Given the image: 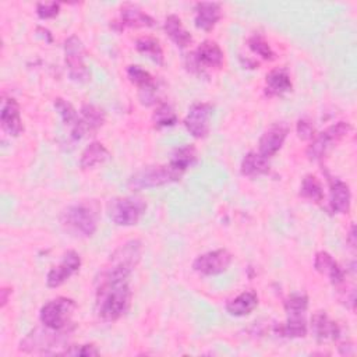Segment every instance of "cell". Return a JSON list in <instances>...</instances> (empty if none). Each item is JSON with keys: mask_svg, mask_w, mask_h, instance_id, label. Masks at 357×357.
I'll return each mask as SVG.
<instances>
[{"mask_svg": "<svg viewBox=\"0 0 357 357\" xmlns=\"http://www.w3.org/2000/svg\"><path fill=\"white\" fill-rule=\"evenodd\" d=\"M211 114L212 105L206 102L192 103L184 117L185 130L197 139L206 138L211 131Z\"/></svg>", "mask_w": 357, "mask_h": 357, "instance_id": "obj_11", "label": "cell"}, {"mask_svg": "<svg viewBox=\"0 0 357 357\" xmlns=\"http://www.w3.org/2000/svg\"><path fill=\"white\" fill-rule=\"evenodd\" d=\"M142 255V243L128 240L117 247L96 276L95 311L105 322L120 319L130 308L132 291L130 276Z\"/></svg>", "mask_w": 357, "mask_h": 357, "instance_id": "obj_1", "label": "cell"}, {"mask_svg": "<svg viewBox=\"0 0 357 357\" xmlns=\"http://www.w3.org/2000/svg\"><path fill=\"white\" fill-rule=\"evenodd\" d=\"M120 29L124 26L128 28H153L156 26V21L152 15L145 13L137 4L126 3L120 8Z\"/></svg>", "mask_w": 357, "mask_h": 357, "instance_id": "obj_20", "label": "cell"}, {"mask_svg": "<svg viewBox=\"0 0 357 357\" xmlns=\"http://www.w3.org/2000/svg\"><path fill=\"white\" fill-rule=\"evenodd\" d=\"M289 134V126L283 121L273 123L268 130L264 131L258 141V153L265 158H272L283 146Z\"/></svg>", "mask_w": 357, "mask_h": 357, "instance_id": "obj_14", "label": "cell"}, {"mask_svg": "<svg viewBox=\"0 0 357 357\" xmlns=\"http://www.w3.org/2000/svg\"><path fill=\"white\" fill-rule=\"evenodd\" d=\"M53 106L56 109V112L59 113V116L61 117L63 123L70 128L71 137L74 139H81L79 135V113L77 112V109L66 99L63 98H56L53 102Z\"/></svg>", "mask_w": 357, "mask_h": 357, "instance_id": "obj_27", "label": "cell"}, {"mask_svg": "<svg viewBox=\"0 0 357 357\" xmlns=\"http://www.w3.org/2000/svg\"><path fill=\"white\" fill-rule=\"evenodd\" d=\"M291 79L286 68L278 67L271 70L265 78V93L268 96H283L291 91Z\"/></svg>", "mask_w": 357, "mask_h": 357, "instance_id": "obj_23", "label": "cell"}, {"mask_svg": "<svg viewBox=\"0 0 357 357\" xmlns=\"http://www.w3.org/2000/svg\"><path fill=\"white\" fill-rule=\"evenodd\" d=\"M298 195L310 202L321 204L324 199V188L321 181L314 174H307L301 180Z\"/></svg>", "mask_w": 357, "mask_h": 357, "instance_id": "obj_31", "label": "cell"}, {"mask_svg": "<svg viewBox=\"0 0 357 357\" xmlns=\"http://www.w3.org/2000/svg\"><path fill=\"white\" fill-rule=\"evenodd\" d=\"M127 77L138 88L139 99L144 105L155 103L156 81L149 71L144 70L141 66L131 64L127 67Z\"/></svg>", "mask_w": 357, "mask_h": 357, "instance_id": "obj_15", "label": "cell"}, {"mask_svg": "<svg viewBox=\"0 0 357 357\" xmlns=\"http://www.w3.org/2000/svg\"><path fill=\"white\" fill-rule=\"evenodd\" d=\"M269 159L262 156L261 153L258 152H248L244 155V158L241 159V163H240V173L245 177H250V178H255V177H259V176H264L269 172Z\"/></svg>", "mask_w": 357, "mask_h": 357, "instance_id": "obj_26", "label": "cell"}, {"mask_svg": "<svg viewBox=\"0 0 357 357\" xmlns=\"http://www.w3.org/2000/svg\"><path fill=\"white\" fill-rule=\"evenodd\" d=\"M247 45L250 50L255 54H258L261 59L266 61H272L276 59V53L268 43V40L261 33H254L247 39Z\"/></svg>", "mask_w": 357, "mask_h": 357, "instance_id": "obj_33", "label": "cell"}, {"mask_svg": "<svg viewBox=\"0 0 357 357\" xmlns=\"http://www.w3.org/2000/svg\"><path fill=\"white\" fill-rule=\"evenodd\" d=\"M77 310V304L68 297H56L40 307L39 321L49 329L64 331L73 328L71 318Z\"/></svg>", "mask_w": 357, "mask_h": 357, "instance_id": "obj_5", "label": "cell"}, {"mask_svg": "<svg viewBox=\"0 0 357 357\" xmlns=\"http://www.w3.org/2000/svg\"><path fill=\"white\" fill-rule=\"evenodd\" d=\"M328 184H329V202L328 211L332 215H344L349 213L351 205V191L347 183L340 180L339 177L331 176L325 172Z\"/></svg>", "mask_w": 357, "mask_h": 357, "instance_id": "obj_12", "label": "cell"}, {"mask_svg": "<svg viewBox=\"0 0 357 357\" xmlns=\"http://www.w3.org/2000/svg\"><path fill=\"white\" fill-rule=\"evenodd\" d=\"M258 305V294L252 290L243 291L226 303L227 314L233 317H245Z\"/></svg>", "mask_w": 357, "mask_h": 357, "instance_id": "obj_25", "label": "cell"}, {"mask_svg": "<svg viewBox=\"0 0 357 357\" xmlns=\"http://www.w3.org/2000/svg\"><path fill=\"white\" fill-rule=\"evenodd\" d=\"M64 61L68 75L74 82L84 84L89 79L91 74L85 64V47L77 35H70L64 40Z\"/></svg>", "mask_w": 357, "mask_h": 357, "instance_id": "obj_8", "label": "cell"}, {"mask_svg": "<svg viewBox=\"0 0 357 357\" xmlns=\"http://www.w3.org/2000/svg\"><path fill=\"white\" fill-rule=\"evenodd\" d=\"M284 311H298V312H307L308 308V297L303 293H294L290 294L284 300Z\"/></svg>", "mask_w": 357, "mask_h": 357, "instance_id": "obj_35", "label": "cell"}, {"mask_svg": "<svg viewBox=\"0 0 357 357\" xmlns=\"http://www.w3.org/2000/svg\"><path fill=\"white\" fill-rule=\"evenodd\" d=\"M74 328L75 326L64 331L49 329L45 325H42V328H35L21 340L20 350L24 353H54L53 349L56 347H67L63 344L67 342L68 335L74 331Z\"/></svg>", "mask_w": 357, "mask_h": 357, "instance_id": "obj_3", "label": "cell"}, {"mask_svg": "<svg viewBox=\"0 0 357 357\" xmlns=\"http://www.w3.org/2000/svg\"><path fill=\"white\" fill-rule=\"evenodd\" d=\"M177 114L172 105L166 102H159L155 107V112L152 114V121L156 128H166L173 127L177 123Z\"/></svg>", "mask_w": 357, "mask_h": 357, "instance_id": "obj_32", "label": "cell"}, {"mask_svg": "<svg viewBox=\"0 0 357 357\" xmlns=\"http://www.w3.org/2000/svg\"><path fill=\"white\" fill-rule=\"evenodd\" d=\"M183 174L166 165H151L139 169L128 178V187L132 191L155 188L160 185H166L174 181H178Z\"/></svg>", "mask_w": 357, "mask_h": 357, "instance_id": "obj_6", "label": "cell"}, {"mask_svg": "<svg viewBox=\"0 0 357 357\" xmlns=\"http://www.w3.org/2000/svg\"><path fill=\"white\" fill-rule=\"evenodd\" d=\"M346 241L349 243V245H350L353 250L356 248V227H354V225L350 226V231L347 233Z\"/></svg>", "mask_w": 357, "mask_h": 357, "instance_id": "obj_38", "label": "cell"}, {"mask_svg": "<svg viewBox=\"0 0 357 357\" xmlns=\"http://www.w3.org/2000/svg\"><path fill=\"white\" fill-rule=\"evenodd\" d=\"M110 158L109 149L99 141H93L85 146L79 156V167L82 170L92 169L98 165L105 163Z\"/></svg>", "mask_w": 357, "mask_h": 357, "instance_id": "obj_28", "label": "cell"}, {"mask_svg": "<svg viewBox=\"0 0 357 357\" xmlns=\"http://www.w3.org/2000/svg\"><path fill=\"white\" fill-rule=\"evenodd\" d=\"M197 156H198L197 148L192 144H187L184 146L176 148L170 153L169 165L180 174H184V172L197 162Z\"/></svg>", "mask_w": 357, "mask_h": 357, "instance_id": "obj_29", "label": "cell"}, {"mask_svg": "<svg viewBox=\"0 0 357 357\" xmlns=\"http://www.w3.org/2000/svg\"><path fill=\"white\" fill-rule=\"evenodd\" d=\"M296 132H297V137L303 141H311L315 137V128L312 123L307 119H300L297 121Z\"/></svg>", "mask_w": 357, "mask_h": 357, "instance_id": "obj_37", "label": "cell"}, {"mask_svg": "<svg viewBox=\"0 0 357 357\" xmlns=\"http://www.w3.org/2000/svg\"><path fill=\"white\" fill-rule=\"evenodd\" d=\"M135 49H137V52L146 56L153 63L163 66L165 54H163V49L158 39H155L152 36H141L135 40Z\"/></svg>", "mask_w": 357, "mask_h": 357, "instance_id": "obj_30", "label": "cell"}, {"mask_svg": "<svg viewBox=\"0 0 357 357\" xmlns=\"http://www.w3.org/2000/svg\"><path fill=\"white\" fill-rule=\"evenodd\" d=\"M163 29L166 35L170 38V40L177 46V47H187L192 42L191 33L184 28L183 21L178 15L176 14H169L165 18L163 22Z\"/></svg>", "mask_w": 357, "mask_h": 357, "instance_id": "obj_24", "label": "cell"}, {"mask_svg": "<svg viewBox=\"0 0 357 357\" xmlns=\"http://www.w3.org/2000/svg\"><path fill=\"white\" fill-rule=\"evenodd\" d=\"M188 56L190 63L187 66H191V70H197L198 73H202L204 68H220L225 61V53L222 47L211 39L201 42Z\"/></svg>", "mask_w": 357, "mask_h": 357, "instance_id": "obj_9", "label": "cell"}, {"mask_svg": "<svg viewBox=\"0 0 357 357\" xmlns=\"http://www.w3.org/2000/svg\"><path fill=\"white\" fill-rule=\"evenodd\" d=\"M146 211V202L138 197H113L106 204L109 219L117 226H134Z\"/></svg>", "mask_w": 357, "mask_h": 357, "instance_id": "obj_4", "label": "cell"}, {"mask_svg": "<svg viewBox=\"0 0 357 357\" xmlns=\"http://www.w3.org/2000/svg\"><path fill=\"white\" fill-rule=\"evenodd\" d=\"M314 268L318 273L326 276L337 290L346 286V271L326 251H318L314 258Z\"/></svg>", "mask_w": 357, "mask_h": 357, "instance_id": "obj_16", "label": "cell"}, {"mask_svg": "<svg viewBox=\"0 0 357 357\" xmlns=\"http://www.w3.org/2000/svg\"><path fill=\"white\" fill-rule=\"evenodd\" d=\"M0 124L10 137H18L24 131L21 119V106L14 98H3L0 109Z\"/></svg>", "mask_w": 357, "mask_h": 357, "instance_id": "obj_17", "label": "cell"}, {"mask_svg": "<svg viewBox=\"0 0 357 357\" xmlns=\"http://www.w3.org/2000/svg\"><path fill=\"white\" fill-rule=\"evenodd\" d=\"M11 296V289H7V287H3L1 290H0V305H1V308L3 307H6V304H7V301H8V297Z\"/></svg>", "mask_w": 357, "mask_h": 357, "instance_id": "obj_39", "label": "cell"}, {"mask_svg": "<svg viewBox=\"0 0 357 357\" xmlns=\"http://www.w3.org/2000/svg\"><path fill=\"white\" fill-rule=\"evenodd\" d=\"M275 331L279 336L289 337V339H300L305 337L308 332V324L305 319V312L297 311H287L286 312V322L282 325L275 326Z\"/></svg>", "mask_w": 357, "mask_h": 357, "instance_id": "obj_22", "label": "cell"}, {"mask_svg": "<svg viewBox=\"0 0 357 357\" xmlns=\"http://www.w3.org/2000/svg\"><path fill=\"white\" fill-rule=\"evenodd\" d=\"M98 222L99 208L92 201L71 204L60 215V225L64 231L79 238L92 237L98 230Z\"/></svg>", "mask_w": 357, "mask_h": 357, "instance_id": "obj_2", "label": "cell"}, {"mask_svg": "<svg viewBox=\"0 0 357 357\" xmlns=\"http://www.w3.org/2000/svg\"><path fill=\"white\" fill-rule=\"evenodd\" d=\"M81 268V257L77 251H67L59 265L53 266L46 275V284L50 289H56L64 284L74 273H77Z\"/></svg>", "mask_w": 357, "mask_h": 357, "instance_id": "obj_13", "label": "cell"}, {"mask_svg": "<svg viewBox=\"0 0 357 357\" xmlns=\"http://www.w3.org/2000/svg\"><path fill=\"white\" fill-rule=\"evenodd\" d=\"M222 18V6L215 1H201L194 6V24L198 29L209 32Z\"/></svg>", "mask_w": 357, "mask_h": 357, "instance_id": "obj_19", "label": "cell"}, {"mask_svg": "<svg viewBox=\"0 0 357 357\" xmlns=\"http://www.w3.org/2000/svg\"><path fill=\"white\" fill-rule=\"evenodd\" d=\"M233 255L226 248H218L198 255L192 261V269L204 276H215L226 272Z\"/></svg>", "mask_w": 357, "mask_h": 357, "instance_id": "obj_10", "label": "cell"}, {"mask_svg": "<svg viewBox=\"0 0 357 357\" xmlns=\"http://www.w3.org/2000/svg\"><path fill=\"white\" fill-rule=\"evenodd\" d=\"M60 354L64 356H74V357H92V356H99L100 351L99 349L92 344V343H85V344H75V346H68L66 347Z\"/></svg>", "mask_w": 357, "mask_h": 357, "instance_id": "obj_34", "label": "cell"}, {"mask_svg": "<svg viewBox=\"0 0 357 357\" xmlns=\"http://www.w3.org/2000/svg\"><path fill=\"white\" fill-rule=\"evenodd\" d=\"M353 130V126L349 121H337L324 131L315 134L311 139V144L307 148V156L310 160H321L326 153L340 141H343Z\"/></svg>", "mask_w": 357, "mask_h": 357, "instance_id": "obj_7", "label": "cell"}, {"mask_svg": "<svg viewBox=\"0 0 357 357\" xmlns=\"http://www.w3.org/2000/svg\"><path fill=\"white\" fill-rule=\"evenodd\" d=\"M60 11V3H38L36 4V15L40 20L54 18Z\"/></svg>", "mask_w": 357, "mask_h": 357, "instance_id": "obj_36", "label": "cell"}, {"mask_svg": "<svg viewBox=\"0 0 357 357\" xmlns=\"http://www.w3.org/2000/svg\"><path fill=\"white\" fill-rule=\"evenodd\" d=\"M311 331L318 343L335 342L340 337L339 325L325 311H318L311 317Z\"/></svg>", "mask_w": 357, "mask_h": 357, "instance_id": "obj_18", "label": "cell"}, {"mask_svg": "<svg viewBox=\"0 0 357 357\" xmlns=\"http://www.w3.org/2000/svg\"><path fill=\"white\" fill-rule=\"evenodd\" d=\"M79 135L81 138L85 135H91L96 132L106 121L105 110L96 105L85 103L79 110Z\"/></svg>", "mask_w": 357, "mask_h": 357, "instance_id": "obj_21", "label": "cell"}]
</instances>
